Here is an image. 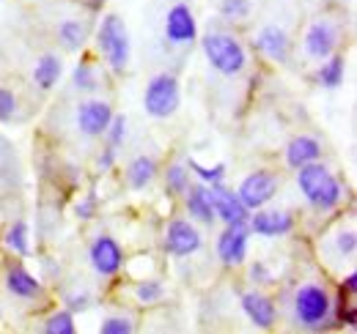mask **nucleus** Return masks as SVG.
<instances>
[{
	"instance_id": "13",
	"label": "nucleus",
	"mask_w": 357,
	"mask_h": 334,
	"mask_svg": "<svg viewBox=\"0 0 357 334\" xmlns=\"http://www.w3.org/2000/svg\"><path fill=\"white\" fill-rule=\"evenodd\" d=\"M248 247H250V228L248 225H223L218 236V260L225 269H239L248 263Z\"/></svg>"
},
{
	"instance_id": "8",
	"label": "nucleus",
	"mask_w": 357,
	"mask_h": 334,
	"mask_svg": "<svg viewBox=\"0 0 357 334\" xmlns=\"http://www.w3.org/2000/svg\"><path fill=\"white\" fill-rule=\"evenodd\" d=\"M278 189H280L278 173L269 170V167H259V170H253V173H248V175L242 178V184L236 186V195H239V200L248 206V211H256V209L269 206V203L275 200Z\"/></svg>"
},
{
	"instance_id": "14",
	"label": "nucleus",
	"mask_w": 357,
	"mask_h": 334,
	"mask_svg": "<svg viewBox=\"0 0 357 334\" xmlns=\"http://www.w3.org/2000/svg\"><path fill=\"white\" fill-rule=\"evenodd\" d=\"M110 118H113V104L107 99H86L77 104V113H75V126L83 137H102L110 126Z\"/></svg>"
},
{
	"instance_id": "22",
	"label": "nucleus",
	"mask_w": 357,
	"mask_h": 334,
	"mask_svg": "<svg viewBox=\"0 0 357 334\" xmlns=\"http://www.w3.org/2000/svg\"><path fill=\"white\" fill-rule=\"evenodd\" d=\"M313 80H316V85H321L327 90L341 88L344 80H347V55L344 52H333L330 58L319 61V69H316Z\"/></svg>"
},
{
	"instance_id": "4",
	"label": "nucleus",
	"mask_w": 357,
	"mask_h": 334,
	"mask_svg": "<svg viewBox=\"0 0 357 334\" xmlns=\"http://www.w3.org/2000/svg\"><path fill=\"white\" fill-rule=\"evenodd\" d=\"M201 52L206 58V63L223 74V77H239L245 74L248 63H250V55H248V47L242 44V39L231 31H209L204 39H201Z\"/></svg>"
},
{
	"instance_id": "32",
	"label": "nucleus",
	"mask_w": 357,
	"mask_h": 334,
	"mask_svg": "<svg viewBox=\"0 0 357 334\" xmlns=\"http://www.w3.org/2000/svg\"><path fill=\"white\" fill-rule=\"evenodd\" d=\"M127 132H130V121H127V116H121V113H113V118H110V126H107V132L102 134L105 140H107V145L110 148H121L124 145V140H127Z\"/></svg>"
},
{
	"instance_id": "10",
	"label": "nucleus",
	"mask_w": 357,
	"mask_h": 334,
	"mask_svg": "<svg viewBox=\"0 0 357 334\" xmlns=\"http://www.w3.org/2000/svg\"><path fill=\"white\" fill-rule=\"evenodd\" d=\"M124 260H127V257H124V247H121L113 236H107V233H99L89 244L91 269H93L99 277H105V280L119 277V271L124 269Z\"/></svg>"
},
{
	"instance_id": "7",
	"label": "nucleus",
	"mask_w": 357,
	"mask_h": 334,
	"mask_svg": "<svg viewBox=\"0 0 357 334\" xmlns=\"http://www.w3.org/2000/svg\"><path fill=\"white\" fill-rule=\"evenodd\" d=\"M341 39H344L341 25L335 19H330V17H319V19H313L311 25L305 28V33H303V52L311 61H324L333 52H338Z\"/></svg>"
},
{
	"instance_id": "19",
	"label": "nucleus",
	"mask_w": 357,
	"mask_h": 334,
	"mask_svg": "<svg viewBox=\"0 0 357 334\" xmlns=\"http://www.w3.org/2000/svg\"><path fill=\"white\" fill-rule=\"evenodd\" d=\"M321 159V143L313 134H297L289 140L286 151H283V162L289 170H300V167L311 165Z\"/></svg>"
},
{
	"instance_id": "15",
	"label": "nucleus",
	"mask_w": 357,
	"mask_h": 334,
	"mask_svg": "<svg viewBox=\"0 0 357 334\" xmlns=\"http://www.w3.org/2000/svg\"><path fill=\"white\" fill-rule=\"evenodd\" d=\"M239 307H242V312H245V318L256 326V329H261V332H269V329H275V324H278V304H275V299L264 293L261 288H250V291H245L239 296Z\"/></svg>"
},
{
	"instance_id": "23",
	"label": "nucleus",
	"mask_w": 357,
	"mask_h": 334,
	"mask_svg": "<svg viewBox=\"0 0 357 334\" xmlns=\"http://www.w3.org/2000/svg\"><path fill=\"white\" fill-rule=\"evenodd\" d=\"M124 175H127V184L132 186L135 192H143V189H149V186L154 184V178L160 175V162H157L154 157L140 154V157H135L132 162L127 165Z\"/></svg>"
},
{
	"instance_id": "30",
	"label": "nucleus",
	"mask_w": 357,
	"mask_h": 334,
	"mask_svg": "<svg viewBox=\"0 0 357 334\" xmlns=\"http://www.w3.org/2000/svg\"><path fill=\"white\" fill-rule=\"evenodd\" d=\"M218 14L225 22H248V17L253 14V3L250 0H218Z\"/></svg>"
},
{
	"instance_id": "35",
	"label": "nucleus",
	"mask_w": 357,
	"mask_h": 334,
	"mask_svg": "<svg viewBox=\"0 0 357 334\" xmlns=\"http://www.w3.org/2000/svg\"><path fill=\"white\" fill-rule=\"evenodd\" d=\"M96 211H99L96 192H89V195H83V198L75 203V216H77V219H83V222L93 219V216H96Z\"/></svg>"
},
{
	"instance_id": "20",
	"label": "nucleus",
	"mask_w": 357,
	"mask_h": 334,
	"mask_svg": "<svg viewBox=\"0 0 357 334\" xmlns=\"http://www.w3.org/2000/svg\"><path fill=\"white\" fill-rule=\"evenodd\" d=\"M55 39L61 44L63 52H80L91 39V25L86 19H77V17H69L63 22H58L55 28Z\"/></svg>"
},
{
	"instance_id": "29",
	"label": "nucleus",
	"mask_w": 357,
	"mask_h": 334,
	"mask_svg": "<svg viewBox=\"0 0 357 334\" xmlns=\"http://www.w3.org/2000/svg\"><path fill=\"white\" fill-rule=\"evenodd\" d=\"M42 332L45 334H75L77 332L75 312H69L66 307H63V310H52L45 321H42Z\"/></svg>"
},
{
	"instance_id": "31",
	"label": "nucleus",
	"mask_w": 357,
	"mask_h": 334,
	"mask_svg": "<svg viewBox=\"0 0 357 334\" xmlns=\"http://www.w3.org/2000/svg\"><path fill=\"white\" fill-rule=\"evenodd\" d=\"M187 167H190V173H192L201 184H206V186H212V184H223L225 181L223 162H218V165H201L198 159H187Z\"/></svg>"
},
{
	"instance_id": "21",
	"label": "nucleus",
	"mask_w": 357,
	"mask_h": 334,
	"mask_svg": "<svg viewBox=\"0 0 357 334\" xmlns=\"http://www.w3.org/2000/svg\"><path fill=\"white\" fill-rule=\"evenodd\" d=\"M61 77H63V61H61V55L45 52V55L33 63L31 80H33V85H36L42 93H50L55 85L61 83Z\"/></svg>"
},
{
	"instance_id": "28",
	"label": "nucleus",
	"mask_w": 357,
	"mask_h": 334,
	"mask_svg": "<svg viewBox=\"0 0 357 334\" xmlns=\"http://www.w3.org/2000/svg\"><path fill=\"white\" fill-rule=\"evenodd\" d=\"M132 299L140 307H154L165 299V285L154 277H140L132 288Z\"/></svg>"
},
{
	"instance_id": "27",
	"label": "nucleus",
	"mask_w": 357,
	"mask_h": 334,
	"mask_svg": "<svg viewBox=\"0 0 357 334\" xmlns=\"http://www.w3.org/2000/svg\"><path fill=\"white\" fill-rule=\"evenodd\" d=\"M3 247L8 252H14V255L25 257L31 252V228H28V222H22V219L11 222L6 228V233H3Z\"/></svg>"
},
{
	"instance_id": "36",
	"label": "nucleus",
	"mask_w": 357,
	"mask_h": 334,
	"mask_svg": "<svg viewBox=\"0 0 357 334\" xmlns=\"http://www.w3.org/2000/svg\"><path fill=\"white\" fill-rule=\"evenodd\" d=\"M248 277H250V283L259 288V285H269V283H275V277H272V271H269V266L264 260H256L250 269H248Z\"/></svg>"
},
{
	"instance_id": "34",
	"label": "nucleus",
	"mask_w": 357,
	"mask_h": 334,
	"mask_svg": "<svg viewBox=\"0 0 357 334\" xmlns=\"http://www.w3.org/2000/svg\"><path fill=\"white\" fill-rule=\"evenodd\" d=\"M17 110H20V96H17L11 88L0 85V124H8V121H14Z\"/></svg>"
},
{
	"instance_id": "6",
	"label": "nucleus",
	"mask_w": 357,
	"mask_h": 334,
	"mask_svg": "<svg viewBox=\"0 0 357 334\" xmlns=\"http://www.w3.org/2000/svg\"><path fill=\"white\" fill-rule=\"evenodd\" d=\"M204 247V236H201V228L187 219V216H176L165 225L162 230V252L168 257H176V260H184L190 255Z\"/></svg>"
},
{
	"instance_id": "5",
	"label": "nucleus",
	"mask_w": 357,
	"mask_h": 334,
	"mask_svg": "<svg viewBox=\"0 0 357 334\" xmlns=\"http://www.w3.org/2000/svg\"><path fill=\"white\" fill-rule=\"evenodd\" d=\"M178 104H181V85H178L176 74L160 72L146 83V90H143L146 116H151L157 121H165V118L176 116Z\"/></svg>"
},
{
	"instance_id": "3",
	"label": "nucleus",
	"mask_w": 357,
	"mask_h": 334,
	"mask_svg": "<svg viewBox=\"0 0 357 334\" xmlns=\"http://www.w3.org/2000/svg\"><path fill=\"white\" fill-rule=\"evenodd\" d=\"M93 47H96V55L107 63V69L113 74H124L130 66V58H132V39H130V28H127L124 17L105 14L102 22L96 25Z\"/></svg>"
},
{
	"instance_id": "16",
	"label": "nucleus",
	"mask_w": 357,
	"mask_h": 334,
	"mask_svg": "<svg viewBox=\"0 0 357 334\" xmlns=\"http://www.w3.org/2000/svg\"><path fill=\"white\" fill-rule=\"evenodd\" d=\"M209 198H212L215 219L220 225H248L250 211L239 200V195L234 189H228L225 184H212L209 186Z\"/></svg>"
},
{
	"instance_id": "41",
	"label": "nucleus",
	"mask_w": 357,
	"mask_h": 334,
	"mask_svg": "<svg viewBox=\"0 0 357 334\" xmlns=\"http://www.w3.org/2000/svg\"><path fill=\"white\" fill-rule=\"evenodd\" d=\"M330 3H341V0H330Z\"/></svg>"
},
{
	"instance_id": "2",
	"label": "nucleus",
	"mask_w": 357,
	"mask_h": 334,
	"mask_svg": "<svg viewBox=\"0 0 357 334\" xmlns=\"http://www.w3.org/2000/svg\"><path fill=\"white\" fill-rule=\"evenodd\" d=\"M291 324L305 332L333 329V293L324 283H303L291 293Z\"/></svg>"
},
{
	"instance_id": "38",
	"label": "nucleus",
	"mask_w": 357,
	"mask_h": 334,
	"mask_svg": "<svg viewBox=\"0 0 357 334\" xmlns=\"http://www.w3.org/2000/svg\"><path fill=\"white\" fill-rule=\"evenodd\" d=\"M335 291L341 293V296H347V299H357V274L355 271H347V274L341 277V283H338Z\"/></svg>"
},
{
	"instance_id": "39",
	"label": "nucleus",
	"mask_w": 357,
	"mask_h": 334,
	"mask_svg": "<svg viewBox=\"0 0 357 334\" xmlns=\"http://www.w3.org/2000/svg\"><path fill=\"white\" fill-rule=\"evenodd\" d=\"M116 157H119V151H116V148H110V145L105 143V148H102V154L96 157V167H99L102 173H107V170H113V165H116Z\"/></svg>"
},
{
	"instance_id": "17",
	"label": "nucleus",
	"mask_w": 357,
	"mask_h": 334,
	"mask_svg": "<svg viewBox=\"0 0 357 334\" xmlns=\"http://www.w3.org/2000/svg\"><path fill=\"white\" fill-rule=\"evenodd\" d=\"M184 203V214L187 219H192L195 225H215V209H212V198H209V186L195 181L187 186V192L181 195Z\"/></svg>"
},
{
	"instance_id": "25",
	"label": "nucleus",
	"mask_w": 357,
	"mask_h": 334,
	"mask_svg": "<svg viewBox=\"0 0 357 334\" xmlns=\"http://www.w3.org/2000/svg\"><path fill=\"white\" fill-rule=\"evenodd\" d=\"M162 184H165V195L168 198H181L187 192V186L192 184V173L187 162H171L162 170Z\"/></svg>"
},
{
	"instance_id": "37",
	"label": "nucleus",
	"mask_w": 357,
	"mask_h": 334,
	"mask_svg": "<svg viewBox=\"0 0 357 334\" xmlns=\"http://www.w3.org/2000/svg\"><path fill=\"white\" fill-rule=\"evenodd\" d=\"M63 307L69 310V312H86L91 307V296L89 293H80V291H72V293H66L63 296Z\"/></svg>"
},
{
	"instance_id": "12",
	"label": "nucleus",
	"mask_w": 357,
	"mask_h": 334,
	"mask_svg": "<svg viewBox=\"0 0 357 334\" xmlns=\"http://www.w3.org/2000/svg\"><path fill=\"white\" fill-rule=\"evenodd\" d=\"M162 36L171 47H190V44L198 42V22H195V14L187 3H174L165 11Z\"/></svg>"
},
{
	"instance_id": "33",
	"label": "nucleus",
	"mask_w": 357,
	"mask_h": 334,
	"mask_svg": "<svg viewBox=\"0 0 357 334\" xmlns=\"http://www.w3.org/2000/svg\"><path fill=\"white\" fill-rule=\"evenodd\" d=\"M135 332V318L130 315H107L99 324V334H132Z\"/></svg>"
},
{
	"instance_id": "9",
	"label": "nucleus",
	"mask_w": 357,
	"mask_h": 334,
	"mask_svg": "<svg viewBox=\"0 0 357 334\" xmlns=\"http://www.w3.org/2000/svg\"><path fill=\"white\" fill-rule=\"evenodd\" d=\"M253 49H256L261 58H267L269 63L286 66V63L291 61V55H294V42H291V36H289V31H286L283 25L269 22V25H261V28L256 31V36H253Z\"/></svg>"
},
{
	"instance_id": "24",
	"label": "nucleus",
	"mask_w": 357,
	"mask_h": 334,
	"mask_svg": "<svg viewBox=\"0 0 357 334\" xmlns=\"http://www.w3.org/2000/svg\"><path fill=\"white\" fill-rule=\"evenodd\" d=\"M324 252H333V257L338 263H352L357 255V233L355 228H335L330 236H327V244H324Z\"/></svg>"
},
{
	"instance_id": "1",
	"label": "nucleus",
	"mask_w": 357,
	"mask_h": 334,
	"mask_svg": "<svg viewBox=\"0 0 357 334\" xmlns=\"http://www.w3.org/2000/svg\"><path fill=\"white\" fill-rule=\"evenodd\" d=\"M294 173H297V189H300L303 200L316 214H330V211H338L344 206L347 186H344V181L324 165L321 159L300 167Z\"/></svg>"
},
{
	"instance_id": "11",
	"label": "nucleus",
	"mask_w": 357,
	"mask_h": 334,
	"mask_svg": "<svg viewBox=\"0 0 357 334\" xmlns=\"http://www.w3.org/2000/svg\"><path fill=\"white\" fill-rule=\"evenodd\" d=\"M248 228H250V236H259V239H286L294 233L297 228V219L294 214L283 209H256L250 211L248 216Z\"/></svg>"
},
{
	"instance_id": "26",
	"label": "nucleus",
	"mask_w": 357,
	"mask_h": 334,
	"mask_svg": "<svg viewBox=\"0 0 357 334\" xmlns=\"http://www.w3.org/2000/svg\"><path fill=\"white\" fill-rule=\"evenodd\" d=\"M72 88L80 90V93H93L99 88V72H96V63L91 61L89 55H83L75 69H72Z\"/></svg>"
},
{
	"instance_id": "18",
	"label": "nucleus",
	"mask_w": 357,
	"mask_h": 334,
	"mask_svg": "<svg viewBox=\"0 0 357 334\" xmlns=\"http://www.w3.org/2000/svg\"><path fill=\"white\" fill-rule=\"evenodd\" d=\"M3 285L6 291L17 299H25V301H33V299H42L45 296V285L36 274H31L25 266H8L6 274H3Z\"/></svg>"
},
{
	"instance_id": "40",
	"label": "nucleus",
	"mask_w": 357,
	"mask_h": 334,
	"mask_svg": "<svg viewBox=\"0 0 357 334\" xmlns=\"http://www.w3.org/2000/svg\"><path fill=\"white\" fill-rule=\"evenodd\" d=\"M83 3H86V8L93 11V14H96V11H102V6H105V0H83Z\"/></svg>"
}]
</instances>
